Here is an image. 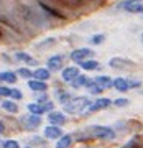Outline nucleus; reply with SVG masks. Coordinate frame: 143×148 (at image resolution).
Returning a JSON list of instances; mask_svg holds the SVG:
<instances>
[{
	"instance_id": "1",
	"label": "nucleus",
	"mask_w": 143,
	"mask_h": 148,
	"mask_svg": "<svg viewBox=\"0 0 143 148\" xmlns=\"http://www.w3.org/2000/svg\"><path fill=\"white\" fill-rule=\"evenodd\" d=\"M89 104H90V99H87V97H76V99H73L71 102H68L64 106V112H68V114H77V112L84 110Z\"/></svg>"
},
{
	"instance_id": "2",
	"label": "nucleus",
	"mask_w": 143,
	"mask_h": 148,
	"mask_svg": "<svg viewBox=\"0 0 143 148\" xmlns=\"http://www.w3.org/2000/svg\"><path fill=\"white\" fill-rule=\"evenodd\" d=\"M90 133L94 138H102V140H112L115 137V132L109 127H101V125H95L90 128Z\"/></svg>"
},
{
	"instance_id": "3",
	"label": "nucleus",
	"mask_w": 143,
	"mask_h": 148,
	"mask_svg": "<svg viewBox=\"0 0 143 148\" xmlns=\"http://www.w3.org/2000/svg\"><path fill=\"white\" fill-rule=\"evenodd\" d=\"M28 110L31 112L33 115H41V114H44V112L48 110H53V104L51 102H33V104H30L28 106Z\"/></svg>"
},
{
	"instance_id": "4",
	"label": "nucleus",
	"mask_w": 143,
	"mask_h": 148,
	"mask_svg": "<svg viewBox=\"0 0 143 148\" xmlns=\"http://www.w3.org/2000/svg\"><path fill=\"white\" fill-rule=\"evenodd\" d=\"M92 54H94L92 49H89V48H81V49H74V51L71 53V59L81 63V61H86L87 58H90Z\"/></svg>"
},
{
	"instance_id": "5",
	"label": "nucleus",
	"mask_w": 143,
	"mask_h": 148,
	"mask_svg": "<svg viewBox=\"0 0 143 148\" xmlns=\"http://www.w3.org/2000/svg\"><path fill=\"white\" fill-rule=\"evenodd\" d=\"M21 122L27 125L28 128H36L38 125H41V119H40V115H25L21 117Z\"/></svg>"
},
{
	"instance_id": "6",
	"label": "nucleus",
	"mask_w": 143,
	"mask_h": 148,
	"mask_svg": "<svg viewBox=\"0 0 143 148\" xmlns=\"http://www.w3.org/2000/svg\"><path fill=\"white\" fill-rule=\"evenodd\" d=\"M48 120H49V123H51V125L58 127V125L66 123V115H64V114H61V112H51V114L48 115Z\"/></svg>"
},
{
	"instance_id": "7",
	"label": "nucleus",
	"mask_w": 143,
	"mask_h": 148,
	"mask_svg": "<svg viewBox=\"0 0 143 148\" xmlns=\"http://www.w3.org/2000/svg\"><path fill=\"white\" fill-rule=\"evenodd\" d=\"M61 66H63V56L56 54L48 59V71H58L61 69Z\"/></svg>"
},
{
	"instance_id": "8",
	"label": "nucleus",
	"mask_w": 143,
	"mask_h": 148,
	"mask_svg": "<svg viewBox=\"0 0 143 148\" xmlns=\"http://www.w3.org/2000/svg\"><path fill=\"white\" fill-rule=\"evenodd\" d=\"M79 76V69L76 68V66H71V68H66L63 71V79L68 81V82H73Z\"/></svg>"
},
{
	"instance_id": "9",
	"label": "nucleus",
	"mask_w": 143,
	"mask_h": 148,
	"mask_svg": "<svg viewBox=\"0 0 143 148\" xmlns=\"http://www.w3.org/2000/svg\"><path fill=\"white\" fill-rule=\"evenodd\" d=\"M109 64H110L112 68H127V66H133L132 61H128V59H122V58H112L110 61H109Z\"/></svg>"
},
{
	"instance_id": "10",
	"label": "nucleus",
	"mask_w": 143,
	"mask_h": 148,
	"mask_svg": "<svg viewBox=\"0 0 143 148\" xmlns=\"http://www.w3.org/2000/svg\"><path fill=\"white\" fill-rule=\"evenodd\" d=\"M112 86L115 87L117 90H120V92H127L130 87H128V81L123 79V77H117L115 81H112Z\"/></svg>"
},
{
	"instance_id": "11",
	"label": "nucleus",
	"mask_w": 143,
	"mask_h": 148,
	"mask_svg": "<svg viewBox=\"0 0 143 148\" xmlns=\"http://www.w3.org/2000/svg\"><path fill=\"white\" fill-rule=\"evenodd\" d=\"M112 106L110 99H97L95 104L92 107H89V112H95V110H101V109H105V107Z\"/></svg>"
},
{
	"instance_id": "12",
	"label": "nucleus",
	"mask_w": 143,
	"mask_h": 148,
	"mask_svg": "<svg viewBox=\"0 0 143 148\" xmlns=\"http://www.w3.org/2000/svg\"><path fill=\"white\" fill-rule=\"evenodd\" d=\"M44 135H46V138H51V140L59 138V137H61V128L54 127V125H49V127L44 128Z\"/></svg>"
},
{
	"instance_id": "13",
	"label": "nucleus",
	"mask_w": 143,
	"mask_h": 148,
	"mask_svg": "<svg viewBox=\"0 0 143 148\" xmlns=\"http://www.w3.org/2000/svg\"><path fill=\"white\" fill-rule=\"evenodd\" d=\"M28 86H30V89L35 90V92H44V90L48 89L46 82H43V81H36V79L30 81V82H28Z\"/></svg>"
},
{
	"instance_id": "14",
	"label": "nucleus",
	"mask_w": 143,
	"mask_h": 148,
	"mask_svg": "<svg viewBox=\"0 0 143 148\" xmlns=\"http://www.w3.org/2000/svg\"><path fill=\"white\" fill-rule=\"evenodd\" d=\"M49 76H51V73H49L48 69H44V68H40V69H36V71L33 73V77H35L36 81H43V82L49 79Z\"/></svg>"
},
{
	"instance_id": "15",
	"label": "nucleus",
	"mask_w": 143,
	"mask_h": 148,
	"mask_svg": "<svg viewBox=\"0 0 143 148\" xmlns=\"http://www.w3.org/2000/svg\"><path fill=\"white\" fill-rule=\"evenodd\" d=\"M40 5H41V8L44 12H46V13H49V15H53V16H56V18H61V20H64V18H66V16L63 15V13H61V12H58V10H54L53 7H49V5H46V3H43V2H40Z\"/></svg>"
},
{
	"instance_id": "16",
	"label": "nucleus",
	"mask_w": 143,
	"mask_h": 148,
	"mask_svg": "<svg viewBox=\"0 0 143 148\" xmlns=\"http://www.w3.org/2000/svg\"><path fill=\"white\" fill-rule=\"evenodd\" d=\"M95 84H99L102 89H107V87H112V79L109 76H99L95 77Z\"/></svg>"
},
{
	"instance_id": "17",
	"label": "nucleus",
	"mask_w": 143,
	"mask_h": 148,
	"mask_svg": "<svg viewBox=\"0 0 143 148\" xmlns=\"http://www.w3.org/2000/svg\"><path fill=\"white\" fill-rule=\"evenodd\" d=\"M0 79L13 84V82H16V74L12 73V71H3V73H0Z\"/></svg>"
},
{
	"instance_id": "18",
	"label": "nucleus",
	"mask_w": 143,
	"mask_h": 148,
	"mask_svg": "<svg viewBox=\"0 0 143 148\" xmlns=\"http://www.w3.org/2000/svg\"><path fill=\"white\" fill-rule=\"evenodd\" d=\"M71 142H73V137H71V135H61L59 140H58L56 148H68L69 145H71Z\"/></svg>"
},
{
	"instance_id": "19",
	"label": "nucleus",
	"mask_w": 143,
	"mask_h": 148,
	"mask_svg": "<svg viewBox=\"0 0 143 148\" xmlns=\"http://www.w3.org/2000/svg\"><path fill=\"white\" fill-rule=\"evenodd\" d=\"M81 68L87 69V71H92V69L99 68V63H97V61H94V59H86V61H81Z\"/></svg>"
},
{
	"instance_id": "20",
	"label": "nucleus",
	"mask_w": 143,
	"mask_h": 148,
	"mask_svg": "<svg viewBox=\"0 0 143 148\" xmlns=\"http://www.w3.org/2000/svg\"><path fill=\"white\" fill-rule=\"evenodd\" d=\"M2 107H3L7 112H10V114H16V112H18V106H16L15 102H12V101H3Z\"/></svg>"
},
{
	"instance_id": "21",
	"label": "nucleus",
	"mask_w": 143,
	"mask_h": 148,
	"mask_svg": "<svg viewBox=\"0 0 143 148\" xmlns=\"http://www.w3.org/2000/svg\"><path fill=\"white\" fill-rule=\"evenodd\" d=\"M16 59H20V61H25V63H28V64H36V59H33L30 54L21 53V51H18V53H16Z\"/></svg>"
},
{
	"instance_id": "22",
	"label": "nucleus",
	"mask_w": 143,
	"mask_h": 148,
	"mask_svg": "<svg viewBox=\"0 0 143 148\" xmlns=\"http://www.w3.org/2000/svg\"><path fill=\"white\" fill-rule=\"evenodd\" d=\"M87 82H89V79L86 77V76H77L74 81H73V87H82V86H87Z\"/></svg>"
},
{
	"instance_id": "23",
	"label": "nucleus",
	"mask_w": 143,
	"mask_h": 148,
	"mask_svg": "<svg viewBox=\"0 0 143 148\" xmlns=\"http://www.w3.org/2000/svg\"><path fill=\"white\" fill-rule=\"evenodd\" d=\"M86 87L89 89V92H90V94H101L102 90H104V89H102V87H101L99 84H95V82H90V81L87 82V86H86Z\"/></svg>"
},
{
	"instance_id": "24",
	"label": "nucleus",
	"mask_w": 143,
	"mask_h": 148,
	"mask_svg": "<svg viewBox=\"0 0 143 148\" xmlns=\"http://www.w3.org/2000/svg\"><path fill=\"white\" fill-rule=\"evenodd\" d=\"M125 8H127V12H130V13H140V12H143L142 3H130V5H127Z\"/></svg>"
},
{
	"instance_id": "25",
	"label": "nucleus",
	"mask_w": 143,
	"mask_h": 148,
	"mask_svg": "<svg viewBox=\"0 0 143 148\" xmlns=\"http://www.w3.org/2000/svg\"><path fill=\"white\" fill-rule=\"evenodd\" d=\"M18 74H20L21 77H31V76H33V73L30 71V69H27V68L18 69Z\"/></svg>"
},
{
	"instance_id": "26",
	"label": "nucleus",
	"mask_w": 143,
	"mask_h": 148,
	"mask_svg": "<svg viewBox=\"0 0 143 148\" xmlns=\"http://www.w3.org/2000/svg\"><path fill=\"white\" fill-rule=\"evenodd\" d=\"M3 148H20V145H18V142H15V140H7V142L3 143Z\"/></svg>"
},
{
	"instance_id": "27",
	"label": "nucleus",
	"mask_w": 143,
	"mask_h": 148,
	"mask_svg": "<svg viewBox=\"0 0 143 148\" xmlns=\"http://www.w3.org/2000/svg\"><path fill=\"white\" fill-rule=\"evenodd\" d=\"M69 99H71V95L66 94V92H61V94H59V102H61V104H64V106L69 102Z\"/></svg>"
},
{
	"instance_id": "28",
	"label": "nucleus",
	"mask_w": 143,
	"mask_h": 148,
	"mask_svg": "<svg viewBox=\"0 0 143 148\" xmlns=\"http://www.w3.org/2000/svg\"><path fill=\"white\" fill-rule=\"evenodd\" d=\"M10 97H12V99H21V97H23V94H21V92H20L18 89H12Z\"/></svg>"
},
{
	"instance_id": "29",
	"label": "nucleus",
	"mask_w": 143,
	"mask_h": 148,
	"mask_svg": "<svg viewBox=\"0 0 143 148\" xmlns=\"http://www.w3.org/2000/svg\"><path fill=\"white\" fill-rule=\"evenodd\" d=\"M104 40H105L104 35H95V36H92V43H94V45H99V43H102Z\"/></svg>"
},
{
	"instance_id": "30",
	"label": "nucleus",
	"mask_w": 143,
	"mask_h": 148,
	"mask_svg": "<svg viewBox=\"0 0 143 148\" xmlns=\"http://www.w3.org/2000/svg\"><path fill=\"white\" fill-rule=\"evenodd\" d=\"M127 104H128L127 99H117V101H114V106H117V107H125Z\"/></svg>"
},
{
	"instance_id": "31",
	"label": "nucleus",
	"mask_w": 143,
	"mask_h": 148,
	"mask_svg": "<svg viewBox=\"0 0 143 148\" xmlns=\"http://www.w3.org/2000/svg\"><path fill=\"white\" fill-rule=\"evenodd\" d=\"M12 92V89H8V87H3V86H0V95H5V97H8Z\"/></svg>"
},
{
	"instance_id": "32",
	"label": "nucleus",
	"mask_w": 143,
	"mask_h": 148,
	"mask_svg": "<svg viewBox=\"0 0 143 148\" xmlns=\"http://www.w3.org/2000/svg\"><path fill=\"white\" fill-rule=\"evenodd\" d=\"M3 130H5V127H3V123H2V122H0V133L3 132Z\"/></svg>"
},
{
	"instance_id": "33",
	"label": "nucleus",
	"mask_w": 143,
	"mask_h": 148,
	"mask_svg": "<svg viewBox=\"0 0 143 148\" xmlns=\"http://www.w3.org/2000/svg\"><path fill=\"white\" fill-rule=\"evenodd\" d=\"M0 36H2V33H0Z\"/></svg>"
},
{
	"instance_id": "34",
	"label": "nucleus",
	"mask_w": 143,
	"mask_h": 148,
	"mask_svg": "<svg viewBox=\"0 0 143 148\" xmlns=\"http://www.w3.org/2000/svg\"><path fill=\"white\" fill-rule=\"evenodd\" d=\"M27 148H30V147H27Z\"/></svg>"
}]
</instances>
